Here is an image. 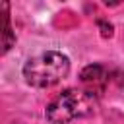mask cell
<instances>
[{
    "mask_svg": "<svg viewBox=\"0 0 124 124\" xmlns=\"http://www.w3.org/2000/svg\"><path fill=\"white\" fill-rule=\"evenodd\" d=\"M70 72V58L58 50H46L33 56L23 66V78L33 87H50Z\"/></svg>",
    "mask_w": 124,
    "mask_h": 124,
    "instance_id": "7a4b0ae2",
    "label": "cell"
},
{
    "mask_svg": "<svg viewBox=\"0 0 124 124\" xmlns=\"http://www.w3.org/2000/svg\"><path fill=\"white\" fill-rule=\"evenodd\" d=\"M97 25L101 27V35H103V37H112V25H110V23H107V21L99 19V21H97Z\"/></svg>",
    "mask_w": 124,
    "mask_h": 124,
    "instance_id": "5b68a950",
    "label": "cell"
},
{
    "mask_svg": "<svg viewBox=\"0 0 124 124\" xmlns=\"http://www.w3.org/2000/svg\"><path fill=\"white\" fill-rule=\"evenodd\" d=\"M16 43V35L10 27V17H8V4H4V43H2V52H8L12 45Z\"/></svg>",
    "mask_w": 124,
    "mask_h": 124,
    "instance_id": "277c9868",
    "label": "cell"
},
{
    "mask_svg": "<svg viewBox=\"0 0 124 124\" xmlns=\"http://www.w3.org/2000/svg\"><path fill=\"white\" fill-rule=\"evenodd\" d=\"M97 108V95L89 89H66L46 107V120L66 124L76 118L89 116Z\"/></svg>",
    "mask_w": 124,
    "mask_h": 124,
    "instance_id": "6da1fadb",
    "label": "cell"
},
{
    "mask_svg": "<svg viewBox=\"0 0 124 124\" xmlns=\"http://www.w3.org/2000/svg\"><path fill=\"white\" fill-rule=\"evenodd\" d=\"M79 79H81L85 85L91 87L89 91H93L95 95H99V93L105 89V85H107V81H108V76H107L105 66H101V64H89V66H85V68L81 70Z\"/></svg>",
    "mask_w": 124,
    "mask_h": 124,
    "instance_id": "3957f363",
    "label": "cell"
}]
</instances>
